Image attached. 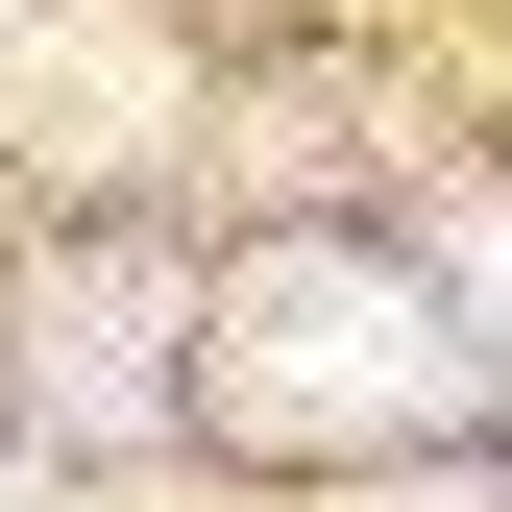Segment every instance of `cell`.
Listing matches in <instances>:
<instances>
[{
  "label": "cell",
  "mask_w": 512,
  "mask_h": 512,
  "mask_svg": "<svg viewBox=\"0 0 512 512\" xmlns=\"http://www.w3.org/2000/svg\"><path fill=\"white\" fill-rule=\"evenodd\" d=\"M196 415L220 439H415V415H464V342H439V293L391 269H342V244H269V269H220L196 293Z\"/></svg>",
  "instance_id": "cell-1"
},
{
  "label": "cell",
  "mask_w": 512,
  "mask_h": 512,
  "mask_svg": "<svg viewBox=\"0 0 512 512\" xmlns=\"http://www.w3.org/2000/svg\"><path fill=\"white\" fill-rule=\"evenodd\" d=\"M147 342H196V317H171V293H74V317H49V366H74V391H49V415H147V391H122V366H147Z\"/></svg>",
  "instance_id": "cell-2"
},
{
  "label": "cell",
  "mask_w": 512,
  "mask_h": 512,
  "mask_svg": "<svg viewBox=\"0 0 512 512\" xmlns=\"http://www.w3.org/2000/svg\"><path fill=\"white\" fill-rule=\"evenodd\" d=\"M464 293H488V317H512V196H488V220H464Z\"/></svg>",
  "instance_id": "cell-3"
}]
</instances>
